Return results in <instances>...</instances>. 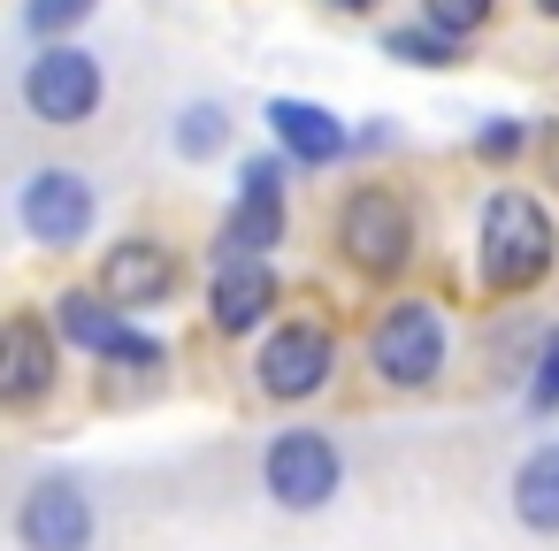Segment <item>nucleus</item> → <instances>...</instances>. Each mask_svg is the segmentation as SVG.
<instances>
[{"label": "nucleus", "instance_id": "nucleus-1", "mask_svg": "<svg viewBox=\"0 0 559 551\" xmlns=\"http://www.w3.org/2000/svg\"><path fill=\"white\" fill-rule=\"evenodd\" d=\"M559 261V223L536 192H490L475 223V276L490 291H536Z\"/></svg>", "mask_w": 559, "mask_h": 551}, {"label": "nucleus", "instance_id": "nucleus-2", "mask_svg": "<svg viewBox=\"0 0 559 551\" xmlns=\"http://www.w3.org/2000/svg\"><path fill=\"white\" fill-rule=\"evenodd\" d=\"M337 253L360 268V276H399L414 261V207L383 184H360L345 207H337Z\"/></svg>", "mask_w": 559, "mask_h": 551}, {"label": "nucleus", "instance_id": "nucleus-3", "mask_svg": "<svg viewBox=\"0 0 559 551\" xmlns=\"http://www.w3.org/2000/svg\"><path fill=\"white\" fill-rule=\"evenodd\" d=\"M368 360L391 391H429L444 375V314L429 299H391L376 314V337H368Z\"/></svg>", "mask_w": 559, "mask_h": 551}, {"label": "nucleus", "instance_id": "nucleus-4", "mask_svg": "<svg viewBox=\"0 0 559 551\" xmlns=\"http://www.w3.org/2000/svg\"><path fill=\"white\" fill-rule=\"evenodd\" d=\"M261 490H269L284 513H322V505L345 490V452H337L322 429H284V436H269V452H261Z\"/></svg>", "mask_w": 559, "mask_h": 551}, {"label": "nucleus", "instance_id": "nucleus-5", "mask_svg": "<svg viewBox=\"0 0 559 551\" xmlns=\"http://www.w3.org/2000/svg\"><path fill=\"white\" fill-rule=\"evenodd\" d=\"M100 62L85 55V47H39L32 62H24V108H32V123H47V131H78V123H93L100 116Z\"/></svg>", "mask_w": 559, "mask_h": 551}, {"label": "nucleus", "instance_id": "nucleus-6", "mask_svg": "<svg viewBox=\"0 0 559 551\" xmlns=\"http://www.w3.org/2000/svg\"><path fill=\"white\" fill-rule=\"evenodd\" d=\"M16 223H24V238H32V245H47V253L85 245V238H93V223H100L93 177H78V169H32V177L16 184Z\"/></svg>", "mask_w": 559, "mask_h": 551}, {"label": "nucleus", "instance_id": "nucleus-7", "mask_svg": "<svg viewBox=\"0 0 559 551\" xmlns=\"http://www.w3.org/2000/svg\"><path fill=\"white\" fill-rule=\"evenodd\" d=\"M330 375H337V337H330L322 322H284V330H269L261 352H253V383H261V398H276V406L314 398Z\"/></svg>", "mask_w": 559, "mask_h": 551}, {"label": "nucleus", "instance_id": "nucleus-8", "mask_svg": "<svg viewBox=\"0 0 559 551\" xmlns=\"http://www.w3.org/2000/svg\"><path fill=\"white\" fill-rule=\"evenodd\" d=\"M55 337L78 345V352H100V360H131V368H162V345L146 330H131L123 307H108L100 291H62L55 299Z\"/></svg>", "mask_w": 559, "mask_h": 551}, {"label": "nucleus", "instance_id": "nucleus-9", "mask_svg": "<svg viewBox=\"0 0 559 551\" xmlns=\"http://www.w3.org/2000/svg\"><path fill=\"white\" fill-rule=\"evenodd\" d=\"M62 375V337L39 322V314H9L0 330V406L9 414H32Z\"/></svg>", "mask_w": 559, "mask_h": 551}, {"label": "nucleus", "instance_id": "nucleus-10", "mask_svg": "<svg viewBox=\"0 0 559 551\" xmlns=\"http://www.w3.org/2000/svg\"><path fill=\"white\" fill-rule=\"evenodd\" d=\"M16 543L24 551H93V498L70 475H47L16 505Z\"/></svg>", "mask_w": 559, "mask_h": 551}, {"label": "nucleus", "instance_id": "nucleus-11", "mask_svg": "<svg viewBox=\"0 0 559 551\" xmlns=\"http://www.w3.org/2000/svg\"><path fill=\"white\" fill-rule=\"evenodd\" d=\"M177 284H185V261H177L162 238H123V245H108V261H100V299L123 307V314L162 307Z\"/></svg>", "mask_w": 559, "mask_h": 551}, {"label": "nucleus", "instance_id": "nucleus-12", "mask_svg": "<svg viewBox=\"0 0 559 551\" xmlns=\"http://www.w3.org/2000/svg\"><path fill=\"white\" fill-rule=\"evenodd\" d=\"M269 307H276V268H269V261L223 253L215 276H207V322H215L223 337H246V330L269 322Z\"/></svg>", "mask_w": 559, "mask_h": 551}, {"label": "nucleus", "instance_id": "nucleus-13", "mask_svg": "<svg viewBox=\"0 0 559 551\" xmlns=\"http://www.w3.org/2000/svg\"><path fill=\"white\" fill-rule=\"evenodd\" d=\"M269 131H276V146H284L292 161H307V169H330V161H345V146H353V131H345L322 100H269Z\"/></svg>", "mask_w": 559, "mask_h": 551}, {"label": "nucleus", "instance_id": "nucleus-14", "mask_svg": "<svg viewBox=\"0 0 559 551\" xmlns=\"http://www.w3.org/2000/svg\"><path fill=\"white\" fill-rule=\"evenodd\" d=\"M513 520L528 536H559V436L513 467Z\"/></svg>", "mask_w": 559, "mask_h": 551}, {"label": "nucleus", "instance_id": "nucleus-15", "mask_svg": "<svg viewBox=\"0 0 559 551\" xmlns=\"http://www.w3.org/2000/svg\"><path fill=\"white\" fill-rule=\"evenodd\" d=\"M276 238H284V200H253V192H238V207H230V223H223V253H238V261H269Z\"/></svg>", "mask_w": 559, "mask_h": 551}, {"label": "nucleus", "instance_id": "nucleus-16", "mask_svg": "<svg viewBox=\"0 0 559 551\" xmlns=\"http://www.w3.org/2000/svg\"><path fill=\"white\" fill-rule=\"evenodd\" d=\"M383 55H391V62H406V70H452V62H460V47H452L444 32H429V24L391 32V39H383Z\"/></svg>", "mask_w": 559, "mask_h": 551}, {"label": "nucleus", "instance_id": "nucleus-17", "mask_svg": "<svg viewBox=\"0 0 559 551\" xmlns=\"http://www.w3.org/2000/svg\"><path fill=\"white\" fill-rule=\"evenodd\" d=\"M223 146H230V116H223L215 100H200V108L177 116V154H185V161H207V154H223Z\"/></svg>", "mask_w": 559, "mask_h": 551}, {"label": "nucleus", "instance_id": "nucleus-18", "mask_svg": "<svg viewBox=\"0 0 559 551\" xmlns=\"http://www.w3.org/2000/svg\"><path fill=\"white\" fill-rule=\"evenodd\" d=\"M490 16H498V0H421V24H429V32H444L452 47H467Z\"/></svg>", "mask_w": 559, "mask_h": 551}, {"label": "nucleus", "instance_id": "nucleus-19", "mask_svg": "<svg viewBox=\"0 0 559 551\" xmlns=\"http://www.w3.org/2000/svg\"><path fill=\"white\" fill-rule=\"evenodd\" d=\"M93 16V0H24V32L47 47H70V32Z\"/></svg>", "mask_w": 559, "mask_h": 551}, {"label": "nucleus", "instance_id": "nucleus-20", "mask_svg": "<svg viewBox=\"0 0 559 551\" xmlns=\"http://www.w3.org/2000/svg\"><path fill=\"white\" fill-rule=\"evenodd\" d=\"M528 414H536V421L559 414V330H551V345H544V360H536V375H528Z\"/></svg>", "mask_w": 559, "mask_h": 551}, {"label": "nucleus", "instance_id": "nucleus-21", "mask_svg": "<svg viewBox=\"0 0 559 551\" xmlns=\"http://www.w3.org/2000/svg\"><path fill=\"white\" fill-rule=\"evenodd\" d=\"M238 192H253V200H284V161H276V154H261V161H246V177H238Z\"/></svg>", "mask_w": 559, "mask_h": 551}, {"label": "nucleus", "instance_id": "nucleus-22", "mask_svg": "<svg viewBox=\"0 0 559 551\" xmlns=\"http://www.w3.org/2000/svg\"><path fill=\"white\" fill-rule=\"evenodd\" d=\"M475 154H483V161H513V154H521V131H513V123H490V131H475Z\"/></svg>", "mask_w": 559, "mask_h": 551}, {"label": "nucleus", "instance_id": "nucleus-23", "mask_svg": "<svg viewBox=\"0 0 559 551\" xmlns=\"http://www.w3.org/2000/svg\"><path fill=\"white\" fill-rule=\"evenodd\" d=\"M337 16H376V0H330Z\"/></svg>", "mask_w": 559, "mask_h": 551}, {"label": "nucleus", "instance_id": "nucleus-24", "mask_svg": "<svg viewBox=\"0 0 559 551\" xmlns=\"http://www.w3.org/2000/svg\"><path fill=\"white\" fill-rule=\"evenodd\" d=\"M544 161H551V169H559V123H551V131H544Z\"/></svg>", "mask_w": 559, "mask_h": 551}, {"label": "nucleus", "instance_id": "nucleus-25", "mask_svg": "<svg viewBox=\"0 0 559 551\" xmlns=\"http://www.w3.org/2000/svg\"><path fill=\"white\" fill-rule=\"evenodd\" d=\"M536 16H559V0H536Z\"/></svg>", "mask_w": 559, "mask_h": 551}]
</instances>
